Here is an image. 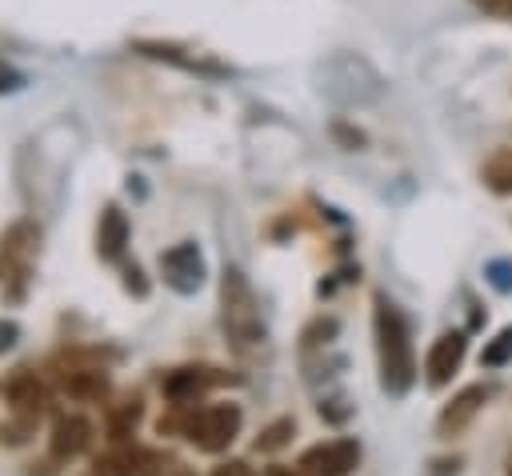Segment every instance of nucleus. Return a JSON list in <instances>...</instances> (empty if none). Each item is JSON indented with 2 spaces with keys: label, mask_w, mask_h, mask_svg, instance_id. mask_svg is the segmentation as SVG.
<instances>
[{
  "label": "nucleus",
  "mask_w": 512,
  "mask_h": 476,
  "mask_svg": "<svg viewBox=\"0 0 512 476\" xmlns=\"http://www.w3.org/2000/svg\"><path fill=\"white\" fill-rule=\"evenodd\" d=\"M376 352H380V384L388 396H404L416 380V360H412V336L404 312L388 300L376 296Z\"/></svg>",
  "instance_id": "obj_1"
},
{
  "label": "nucleus",
  "mask_w": 512,
  "mask_h": 476,
  "mask_svg": "<svg viewBox=\"0 0 512 476\" xmlns=\"http://www.w3.org/2000/svg\"><path fill=\"white\" fill-rule=\"evenodd\" d=\"M220 304H224V332L232 340L236 352H248V348H260L264 344V324H260V312H256V296L248 288V280L228 268L224 280H220Z\"/></svg>",
  "instance_id": "obj_2"
},
{
  "label": "nucleus",
  "mask_w": 512,
  "mask_h": 476,
  "mask_svg": "<svg viewBox=\"0 0 512 476\" xmlns=\"http://www.w3.org/2000/svg\"><path fill=\"white\" fill-rule=\"evenodd\" d=\"M320 92L328 100H340V104H364L380 92V76L364 56L340 52L320 68Z\"/></svg>",
  "instance_id": "obj_3"
},
{
  "label": "nucleus",
  "mask_w": 512,
  "mask_h": 476,
  "mask_svg": "<svg viewBox=\"0 0 512 476\" xmlns=\"http://www.w3.org/2000/svg\"><path fill=\"white\" fill-rule=\"evenodd\" d=\"M236 432H240V408L236 404H208L184 420V436L204 452L228 448L236 440Z\"/></svg>",
  "instance_id": "obj_4"
},
{
  "label": "nucleus",
  "mask_w": 512,
  "mask_h": 476,
  "mask_svg": "<svg viewBox=\"0 0 512 476\" xmlns=\"http://www.w3.org/2000/svg\"><path fill=\"white\" fill-rule=\"evenodd\" d=\"M360 460V444L352 436H340V440H328V444H316L300 456V472L304 476H348Z\"/></svg>",
  "instance_id": "obj_5"
},
{
  "label": "nucleus",
  "mask_w": 512,
  "mask_h": 476,
  "mask_svg": "<svg viewBox=\"0 0 512 476\" xmlns=\"http://www.w3.org/2000/svg\"><path fill=\"white\" fill-rule=\"evenodd\" d=\"M160 272H164L168 288L188 296V292H196L204 284V256H200L196 244H176V248H168L160 256Z\"/></svg>",
  "instance_id": "obj_6"
},
{
  "label": "nucleus",
  "mask_w": 512,
  "mask_h": 476,
  "mask_svg": "<svg viewBox=\"0 0 512 476\" xmlns=\"http://www.w3.org/2000/svg\"><path fill=\"white\" fill-rule=\"evenodd\" d=\"M464 348H468L464 332H444V336L432 344V352H428V368H424L432 388H444V384L452 380V372H456L460 360H464Z\"/></svg>",
  "instance_id": "obj_7"
},
{
  "label": "nucleus",
  "mask_w": 512,
  "mask_h": 476,
  "mask_svg": "<svg viewBox=\"0 0 512 476\" xmlns=\"http://www.w3.org/2000/svg\"><path fill=\"white\" fill-rule=\"evenodd\" d=\"M224 380H228V376L216 372V368H172V372L164 376V396H168L172 404H188V400H196L204 388L224 384Z\"/></svg>",
  "instance_id": "obj_8"
},
{
  "label": "nucleus",
  "mask_w": 512,
  "mask_h": 476,
  "mask_svg": "<svg viewBox=\"0 0 512 476\" xmlns=\"http://www.w3.org/2000/svg\"><path fill=\"white\" fill-rule=\"evenodd\" d=\"M488 400V388L484 384H472V388H464L444 412H440V432L444 436H456V432H464L468 424H472V416L480 412V404Z\"/></svg>",
  "instance_id": "obj_9"
},
{
  "label": "nucleus",
  "mask_w": 512,
  "mask_h": 476,
  "mask_svg": "<svg viewBox=\"0 0 512 476\" xmlns=\"http://www.w3.org/2000/svg\"><path fill=\"white\" fill-rule=\"evenodd\" d=\"M124 244H128V216H124L116 204H108V208L100 212V228H96V252H100L104 260H116V256L124 252Z\"/></svg>",
  "instance_id": "obj_10"
},
{
  "label": "nucleus",
  "mask_w": 512,
  "mask_h": 476,
  "mask_svg": "<svg viewBox=\"0 0 512 476\" xmlns=\"http://www.w3.org/2000/svg\"><path fill=\"white\" fill-rule=\"evenodd\" d=\"M8 400H12L16 412H24V416H40V408H44V388H40L36 372L20 368V372L8 380Z\"/></svg>",
  "instance_id": "obj_11"
},
{
  "label": "nucleus",
  "mask_w": 512,
  "mask_h": 476,
  "mask_svg": "<svg viewBox=\"0 0 512 476\" xmlns=\"http://www.w3.org/2000/svg\"><path fill=\"white\" fill-rule=\"evenodd\" d=\"M60 384H64V392H68L72 400H100V396L108 392L104 368H72V372L60 376Z\"/></svg>",
  "instance_id": "obj_12"
},
{
  "label": "nucleus",
  "mask_w": 512,
  "mask_h": 476,
  "mask_svg": "<svg viewBox=\"0 0 512 476\" xmlns=\"http://www.w3.org/2000/svg\"><path fill=\"white\" fill-rule=\"evenodd\" d=\"M84 444H88V424H84L80 416H60L56 428H52V456H56V460H68V456H76Z\"/></svg>",
  "instance_id": "obj_13"
},
{
  "label": "nucleus",
  "mask_w": 512,
  "mask_h": 476,
  "mask_svg": "<svg viewBox=\"0 0 512 476\" xmlns=\"http://www.w3.org/2000/svg\"><path fill=\"white\" fill-rule=\"evenodd\" d=\"M116 476H160V456L148 448H132L116 456Z\"/></svg>",
  "instance_id": "obj_14"
},
{
  "label": "nucleus",
  "mask_w": 512,
  "mask_h": 476,
  "mask_svg": "<svg viewBox=\"0 0 512 476\" xmlns=\"http://www.w3.org/2000/svg\"><path fill=\"white\" fill-rule=\"evenodd\" d=\"M136 420H140V400L132 396V400H124V404L112 412V424H108V432L120 440V436H128V428H132Z\"/></svg>",
  "instance_id": "obj_15"
},
{
  "label": "nucleus",
  "mask_w": 512,
  "mask_h": 476,
  "mask_svg": "<svg viewBox=\"0 0 512 476\" xmlns=\"http://www.w3.org/2000/svg\"><path fill=\"white\" fill-rule=\"evenodd\" d=\"M508 356H512V328H504V332H500V336H496V340L484 348V356H480V360L496 368V364H504Z\"/></svg>",
  "instance_id": "obj_16"
},
{
  "label": "nucleus",
  "mask_w": 512,
  "mask_h": 476,
  "mask_svg": "<svg viewBox=\"0 0 512 476\" xmlns=\"http://www.w3.org/2000/svg\"><path fill=\"white\" fill-rule=\"evenodd\" d=\"M288 436H292V420H276V424H268V428L260 432L256 448H280Z\"/></svg>",
  "instance_id": "obj_17"
},
{
  "label": "nucleus",
  "mask_w": 512,
  "mask_h": 476,
  "mask_svg": "<svg viewBox=\"0 0 512 476\" xmlns=\"http://www.w3.org/2000/svg\"><path fill=\"white\" fill-rule=\"evenodd\" d=\"M488 184H492L496 192H512V160H496V164L488 168Z\"/></svg>",
  "instance_id": "obj_18"
},
{
  "label": "nucleus",
  "mask_w": 512,
  "mask_h": 476,
  "mask_svg": "<svg viewBox=\"0 0 512 476\" xmlns=\"http://www.w3.org/2000/svg\"><path fill=\"white\" fill-rule=\"evenodd\" d=\"M488 276H492V284H496L500 292H508V288H512V264L496 260V264H488Z\"/></svg>",
  "instance_id": "obj_19"
},
{
  "label": "nucleus",
  "mask_w": 512,
  "mask_h": 476,
  "mask_svg": "<svg viewBox=\"0 0 512 476\" xmlns=\"http://www.w3.org/2000/svg\"><path fill=\"white\" fill-rule=\"evenodd\" d=\"M20 84H24V76H20L12 64L0 60V92H12V88H20Z\"/></svg>",
  "instance_id": "obj_20"
},
{
  "label": "nucleus",
  "mask_w": 512,
  "mask_h": 476,
  "mask_svg": "<svg viewBox=\"0 0 512 476\" xmlns=\"http://www.w3.org/2000/svg\"><path fill=\"white\" fill-rule=\"evenodd\" d=\"M212 476H248V464L244 460H228V464L212 468Z\"/></svg>",
  "instance_id": "obj_21"
},
{
  "label": "nucleus",
  "mask_w": 512,
  "mask_h": 476,
  "mask_svg": "<svg viewBox=\"0 0 512 476\" xmlns=\"http://www.w3.org/2000/svg\"><path fill=\"white\" fill-rule=\"evenodd\" d=\"M484 12H504V16H512V0H476Z\"/></svg>",
  "instance_id": "obj_22"
},
{
  "label": "nucleus",
  "mask_w": 512,
  "mask_h": 476,
  "mask_svg": "<svg viewBox=\"0 0 512 476\" xmlns=\"http://www.w3.org/2000/svg\"><path fill=\"white\" fill-rule=\"evenodd\" d=\"M12 340H16V324H4V320H0V352H4Z\"/></svg>",
  "instance_id": "obj_23"
},
{
  "label": "nucleus",
  "mask_w": 512,
  "mask_h": 476,
  "mask_svg": "<svg viewBox=\"0 0 512 476\" xmlns=\"http://www.w3.org/2000/svg\"><path fill=\"white\" fill-rule=\"evenodd\" d=\"M96 476H100V472H96Z\"/></svg>",
  "instance_id": "obj_24"
},
{
  "label": "nucleus",
  "mask_w": 512,
  "mask_h": 476,
  "mask_svg": "<svg viewBox=\"0 0 512 476\" xmlns=\"http://www.w3.org/2000/svg\"><path fill=\"white\" fill-rule=\"evenodd\" d=\"M508 476H512V472H508Z\"/></svg>",
  "instance_id": "obj_25"
}]
</instances>
